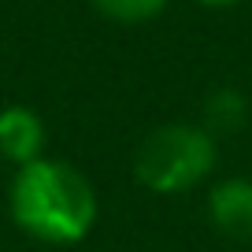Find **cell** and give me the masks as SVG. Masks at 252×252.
<instances>
[{
	"label": "cell",
	"mask_w": 252,
	"mask_h": 252,
	"mask_svg": "<svg viewBox=\"0 0 252 252\" xmlns=\"http://www.w3.org/2000/svg\"><path fill=\"white\" fill-rule=\"evenodd\" d=\"M208 219L222 237L252 241V182L249 178H222L208 193Z\"/></svg>",
	"instance_id": "3"
},
{
	"label": "cell",
	"mask_w": 252,
	"mask_h": 252,
	"mask_svg": "<svg viewBox=\"0 0 252 252\" xmlns=\"http://www.w3.org/2000/svg\"><path fill=\"white\" fill-rule=\"evenodd\" d=\"M171 0H93V8L100 15L115 19V23H149Z\"/></svg>",
	"instance_id": "6"
},
{
	"label": "cell",
	"mask_w": 252,
	"mask_h": 252,
	"mask_svg": "<svg viewBox=\"0 0 252 252\" xmlns=\"http://www.w3.org/2000/svg\"><path fill=\"white\" fill-rule=\"evenodd\" d=\"M45 152V123L26 104H8L0 108V159L23 167L41 159Z\"/></svg>",
	"instance_id": "4"
},
{
	"label": "cell",
	"mask_w": 252,
	"mask_h": 252,
	"mask_svg": "<svg viewBox=\"0 0 252 252\" xmlns=\"http://www.w3.org/2000/svg\"><path fill=\"white\" fill-rule=\"evenodd\" d=\"M197 4H204V8H234L237 0H197Z\"/></svg>",
	"instance_id": "7"
},
{
	"label": "cell",
	"mask_w": 252,
	"mask_h": 252,
	"mask_svg": "<svg viewBox=\"0 0 252 252\" xmlns=\"http://www.w3.org/2000/svg\"><path fill=\"white\" fill-rule=\"evenodd\" d=\"M245 96L237 89H219V93L208 96V130L219 134V130H237L245 123Z\"/></svg>",
	"instance_id": "5"
},
{
	"label": "cell",
	"mask_w": 252,
	"mask_h": 252,
	"mask_svg": "<svg viewBox=\"0 0 252 252\" xmlns=\"http://www.w3.org/2000/svg\"><path fill=\"white\" fill-rule=\"evenodd\" d=\"M11 219L23 234L45 245H74L96 222V189L78 167L63 159H33L23 163L8 189Z\"/></svg>",
	"instance_id": "1"
},
{
	"label": "cell",
	"mask_w": 252,
	"mask_h": 252,
	"mask_svg": "<svg viewBox=\"0 0 252 252\" xmlns=\"http://www.w3.org/2000/svg\"><path fill=\"white\" fill-rule=\"evenodd\" d=\"M215 159L219 145L208 126L167 123L145 134V141L137 145L134 174L152 193H186L212 174Z\"/></svg>",
	"instance_id": "2"
}]
</instances>
